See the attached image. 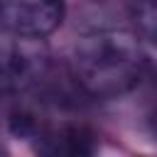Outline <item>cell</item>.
<instances>
[{"mask_svg": "<svg viewBox=\"0 0 157 157\" xmlns=\"http://www.w3.org/2000/svg\"><path fill=\"white\" fill-rule=\"evenodd\" d=\"M64 17V0H0V25L5 32L25 37L52 34Z\"/></svg>", "mask_w": 157, "mask_h": 157, "instance_id": "cell-3", "label": "cell"}, {"mask_svg": "<svg viewBox=\"0 0 157 157\" xmlns=\"http://www.w3.org/2000/svg\"><path fill=\"white\" fill-rule=\"evenodd\" d=\"M74 81L93 98H115L132 91L147 66V54L135 32L103 27L81 34L69 56Z\"/></svg>", "mask_w": 157, "mask_h": 157, "instance_id": "cell-1", "label": "cell"}, {"mask_svg": "<svg viewBox=\"0 0 157 157\" xmlns=\"http://www.w3.org/2000/svg\"><path fill=\"white\" fill-rule=\"evenodd\" d=\"M132 17L137 25V32L147 42H155V25H157L155 0H132Z\"/></svg>", "mask_w": 157, "mask_h": 157, "instance_id": "cell-4", "label": "cell"}, {"mask_svg": "<svg viewBox=\"0 0 157 157\" xmlns=\"http://www.w3.org/2000/svg\"><path fill=\"white\" fill-rule=\"evenodd\" d=\"M49 69V47L44 37L5 32L0 37V93H22L32 88Z\"/></svg>", "mask_w": 157, "mask_h": 157, "instance_id": "cell-2", "label": "cell"}]
</instances>
